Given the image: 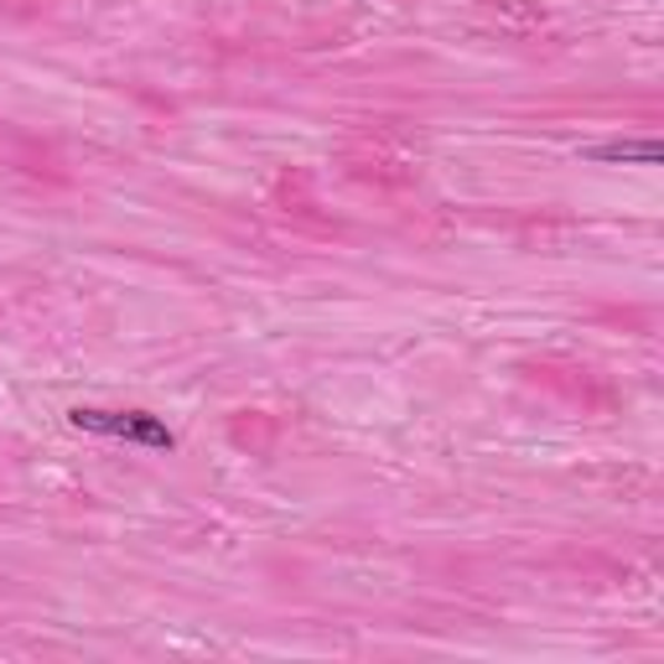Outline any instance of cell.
<instances>
[{
	"label": "cell",
	"mask_w": 664,
	"mask_h": 664,
	"mask_svg": "<svg viewBox=\"0 0 664 664\" xmlns=\"http://www.w3.org/2000/svg\"><path fill=\"white\" fill-rule=\"evenodd\" d=\"M68 426L78 431H94V437H120L136 441V447H156V452H172L177 447V431L152 416V410H94V406H74L68 410Z\"/></svg>",
	"instance_id": "6da1fadb"
},
{
	"label": "cell",
	"mask_w": 664,
	"mask_h": 664,
	"mask_svg": "<svg viewBox=\"0 0 664 664\" xmlns=\"http://www.w3.org/2000/svg\"><path fill=\"white\" fill-rule=\"evenodd\" d=\"M592 162H638V166H660L664 162V146L660 140H607L592 152Z\"/></svg>",
	"instance_id": "7a4b0ae2"
}]
</instances>
